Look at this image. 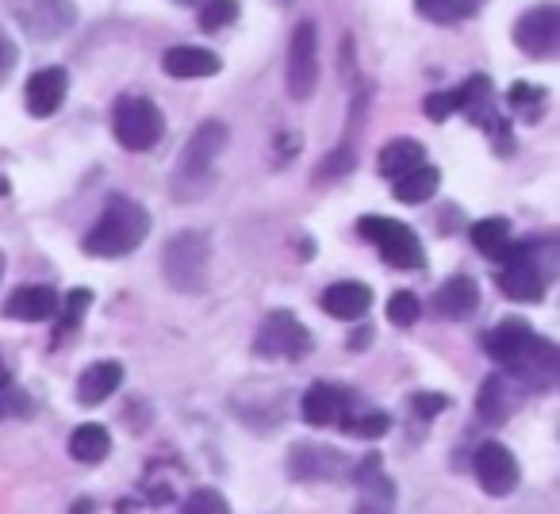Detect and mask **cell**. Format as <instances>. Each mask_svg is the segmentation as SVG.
Here are the masks:
<instances>
[{
	"instance_id": "cell-1",
	"label": "cell",
	"mask_w": 560,
	"mask_h": 514,
	"mask_svg": "<svg viewBox=\"0 0 560 514\" xmlns=\"http://www.w3.org/2000/svg\"><path fill=\"white\" fill-rule=\"evenodd\" d=\"M483 350L491 361L506 369L518 384L534 392H549L560 376V350L549 338L534 335L522 319H503L483 335Z\"/></svg>"
},
{
	"instance_id": "cell-2",
	"label": "cell",
	"mask_w": 560,
	"mask_h": 514,
	"mask_svg": "<svg viewBox=\"0 0 560 514\" xmlns=\"http://www.w3.org/2000/svg\"><path fill=\"white\" fill-rule=\"evenodd\" d=\"M150 234V211L131 196H108L101 219L89 226V234L81 238V249L89 257H124L147 242Z\"/></svg>"
},
{
	"instance_id": "cell-3",
	"label": "cell",
	"mask_w": 560,
	"mask_h": 514,
	"mask_svg": "<svg viewBox=\"0 0 560 514\" xmlns=\"http://www.w3.org/2000/svg\"><path fill=\"white\" fill-rule=\"evenodd\" d=\"M226 139H231V127L223 119H203L188 135L185 150L177 157V170H173V196L177 200H200L208 192L211 180H215V162L226 150Z\"/></svg>"
},
{
	"instance_id": "cell-4",
	"label": "cell",
	"mask_w": 560,
	"mask_h": 514,
	"mask_svg": "<svg viewBox=\"0 0 560 514\" xmlns=\"http://www.w3.org/2000/svg\"><path fill=\"white\" fill-rule=\"evenodd\" d=\"M208 269H211V246L200 231H177L162 249V277L173 292H196L208 289Z\"/></svg>"
},
{
	"instance_id": "cell-5",
	"label": "cell",
	"mask_w": 560,
	"mask_h": 514,
	"mask_svg": "<svg viewBox=\"0 0 560 514\" xmlns=\"http://www.w3.org/2000/svg\"><path fill=\"white\" fill-rule=\"evenodd\" d=\"M499 289L514 304H541L545 296V266H541V246L537 242H511L499 257Z\"/></svg>"
},
{
	"instance_id": "cell-6",
	"label": "cell",
	"mask_w": 560,
	"mask_h": 514,
	"mask_svg": "<svg viewBox=\"0 0 560 514\" xmlns=\"http://www.w3.org/2000/svg\"><path fill=\"white\" fill-rule=\"evenodd\" d=\"M358 231H361V238L373 242V246L381 249L384 261H388L392 269H399V273H419V269L427 266L419 234H415L407 223H399V219L365 215V219H358Z\"/></svg>"
},
{
	"instance_id": "cell-7",
	"label": "cell",
	"mask_w": 560,
	"mask_h": 514,
	"mask_svg": "<svg viewBox=\"0 0 560 514\" xmlns=\"http://www.w3.org/2000/svg\"><path fill=\"white\" fill-rule=\"evenodd\" d=\"M112 131H116V139H119V147H124V150L147 154V150L158 147L165 124H162V112H158L154 101H147V96H124V101L116 104Z\"/></svg>"
},
{
	"instance_id": "cell-8",
	"label": "cell",
	"mask_w": 560,
	"mask_h": 514,
	"mask_svg": "<svg viewBox=\"0 0 560 514\" xmlns=\"http://www.w3.org/2000/svg\"><path fill=\"white\" fill-rule=\"evenodd\" d=\"M254 353L269 361H300L312 353V330L292 312H269L254 338Z\"/></svg>"
},
{
	"instance_id": "cell-9",
	"label": "cell",
	"mask_w": 560,
	"mask_h": 514,
	"mask_svg": "<svg viewBox=\"0 0 560 514\" xmlns=\"http://www.w3.org/2000/svg\"><path fill=\"white\" fill-rule=\"evenodd\" d=\"M9 12H12V20L24 27L27 39H35V43L62 39V35L78 24L73 0H9Z\"/></svg>"
},
{
	"instance_id": "cell-10",
	"label": "cell",
	"mask_w": 560,
	"mask_h": 514,
	"mask_svg": "<svg viewBox=\"0 0 560 514\" xmlns=\"http://www.w3.org/2000/svg\"><path fill=\"white\" fill-rule=\"evenodd\" d=\"M453 96H457L460 116H465L468 124L480 127V131H488L491 142H495V150L511 154V127H506V119L499 116L495 89H491V81L488 78H468Z\"/></svg>"
},
{
	"instance_id": "cell-11",
	"label": "cell",
	"mask_w": 560,
	"mask_h": 514,
	"mask_svg": "<svg viewBox=\"0 0 560 514\" xmlns=\"http://www.w3.org/2000/svg\"><path fill=\"white\" fill-rule=\"evenodd\" d=\"M289 96L292 101H307L319 85V32L312 20H300L289 43Z\"/></svg>"
},
{
	"instance_id": "cell-12",
	"label": "cell",
	"mask_w": 560,
	"mask_h": 514,
	"mask_svg": "<svg viewBox=\"0 0 560 514\" xmlns=\"http://www.w3.org/2000/svg\"><path fill=\"white\" fill-rule=\"evenodd\" d=\"M472 472H476V480H480V488L495 499L511 495L522 480V468H518V460H514V453L499 442H483L480 449H476Z\"/></svg>"
},
{
	"instance_id": "cell-13",
	"label": "cell",
	"mask_w": 560,
	"mask_h": 514,
	"mask_svg": "<svg viewBox=\"0 0 560 514\" xmlns=\"http://www.w3.org/2000/svg\"><path fill=\"white\" fill-rule=\"evenodd\" d=\"M514 43L529 58H552L560 43V12L552 4H537L514 24Z\"/></svg>"
},
{
	"instance_id": "cell-14",
	"label": "cell",
	"mask_w": 560,
	"mask_h": 514,
	"mask_svg": "<svg viewBox=\"0 0 560 514\" xmlns=\"http://www.w3.org/2000/svg\"><path fill=\"white\" fill-rule=\"evenodd\" d=\"M346 468H350V460H346V453H338L335 445H292L289 453V476L292 480H338V476H346Z\"/></svg>"
},
{
	"instance_id": "cell-15",
	"label": "cell",
	"mask_w": 560,
	"mask_h": 514,
	"mask_svg": "<svg viewBox=\"0 0 560 514\" xmlns=\"http://www.w3.org/2000/svg\"><path fill=\"white\" fill-rule=\"evenodd\" d=\"M346 407H350V392L338 388V384H312V388L304 392V404H300V411H304V422L315 430L323 427H338V419L346 414Z\"/></svg>"
},
{
	"instance_id": "cell-16",
	"label": "cell",
	"mask_w": 560,
	"mask_h": 514,
	"mask_svg": "<svg viewBox=\"0 0 560 514\" xmlns=\"http://www.w3.org/2000/svg\"><path fill=\"white\" fill-rule=\"evenodd\" d=\"M58 304H62V296L55 289H47V284H24V289H16L4 300V319L47 323L58 315Z\"/></svg>"
},
{
	"instance_id": "cell-17",
	"label": "cell",
	"mask_w": 560,
	"mask_h": 514,
	"mask_svg": "<svg viewBox=\"0 0 560 514\" xmlns=\"http://www.w3.org/2000/svg\"><path fill=\"white\" fill-rule=\"evenodd\" d=\"M319 304L330 319L353 323V319H361V315H369V307H373V289L361 281H338V284H330V289H323Z\"/></svg>"
},
{
	"instance_id": "cell-18",
	"label": "cell",
	"mask_w": 560,
	"mask_h": 514,
	"mask_svg": "<svg viewBox=\"0 0 560 514\" xmlns=\"http://www.w3.org/2000/svg\"><path fill=\"white\" fill-rule=\"evenodd\" d=\"M66 85H70V81H66V70H58V66H47V70L32 73V78H27V93H24L27 112L39 119L55 116L66 101Z\"/></svg>"
},
{
	"instance_id": "cell-19",
	"label": "cell",
	"mask_w": 560,
	"mask_h": 514,
	"mask_svg": "<svg viewBox=\"0 0 560 514\" xmlns=\"http://www.w3.org/2000/svg\"><path fill=\"white\" fill-rule=\"evenodd\" d=\"M434 307H438V315H442V319H453V323L472 319L476 307H480V284H476L472 277H465V273L450 277V281L438 289Z\"/></svg>"
},
{
	"instance_id": "cell-20",
	"label": "cell",
	"mask_w": 560,
	"mask_h": 514,
	"mask_svg": "<svg viewBox=\"0 0 560 514\" xmlns=\"http://www.w3.org/2000/svg\"><path fill=\"white\" fill-rule=\"evenodd\" d=\"M124 384V365L119 361H96L81 373L78 381V404L81 407H101L104 399H112Z\"/></svg>"
},
{
	"instance_id": "cell-21",
	"label": "cell",
	"mask_w": 560,
	"mask_h": 514,
	"mask_svg": "<svg viewBox=\"0 0 560 514\" xmlns=\"http://www.w3.org/2000/svg\"><path fill=\"white\" fill-rule=\"evenodd\" d=\"M162 70L177 81L192 78H215L219 73V55L208 47H173L162 55Z\"/></svg>"
},
{
	"instance_id": "cell-22",
	"label": "cell",
	"mask_w": 560,
	"mask_h": 514,
	"mask_svg": "<svg viewBox=\"0 0 560 514\" xmlns=\"http://www.w3.org/2000/svg\"><path fill=\"white\" fill-rule=\"evenodd\" d=\"M358 503H353V514H396V480L392 476L373 472L365 480H358Z\"/></svg>"
},
{
	"instance_id": "cell-23",
	"label": "cell",
	"mask_w": 560,
	"mask_h": 514,
	"mask_svg": "<svg viewBox=\"0 0 560 514\" xmlns=\"http://www.w3.org/2000/svg\"><path fill=\"white\" fill-rule=\"evenodd\" d=\"M70 453L81 465H101V460H108V453H112L108 427H101V422H81L70 434Z\"/></svg>"
},
{
	"instance_id": "cell-24",
	"label": "cell",
	"mask_w": 560,
	"mask_h": 514,
	"mask_svg": "<svg viewBox=\"0 0 560 514\" xmlns=\"http://www.w3.org/2000/svg\"><path fill=\"white\" fill-rule=\"evenodd\" d=\"M438 188H442V173L427 162H422L419 170H411V173H404V177L392 180V192H396L399 203H427Z\"/></svg>"
},
{
	"instance_id": "cell-25",
	"label": "cell",
	"mask_w": 560,
	"mask_h": 514,
	"mask_svg": "<svg viewBox=\"0 0 560 514\" xmlns=\"http://www.w3.org/2000/svg\"><path fill=\"white\" fill-rule=\"evenodd\" d=\"M427 162V150H422V142H415V139H392L388 147L381 150V173L384 177H404V173H411V170H419V165Z\"/></svg>"
},
{
	"instance_id": "cell-26",
	"label": "cell",
	"mask_w": 560,
	"mask_h": 514,
	"mask_svg": "<svg viewBox=\"0 0 560 514\" xmlns=\"http://www.w3.org/2000/svg\"><path fill=\"white\" fill-rule=\"evenodd\" d=\"M476 411H480L483 422H503L506 414L514 411V392H511V384H506L499 373L483 381L480 399H476Z\"/></svg>"
},
{
	"instance_id": "cell-27",
	"label": "cell",
	"mask_w": 560,
	"mask_h": 514,
	"mask_svg": "<svg viewBox=\"0 0 560 514\" xmlns=\"http://www.w3.org/2000/svg\"><path fill=\"white\" fill-rule=\"evenodd\" d=\"M468 238H472V246L480 249L483 257H491V261H499L503 257V249L511 246V223L506 219H480V223H472V231H468Z\"/></svg>"
},
{
	"instance_id": "cell-28",
	"label": "cell",
	"mask_w": 560,
	"mask_h": 514,
	"mask_svg": "<svg viewBox=\"0 0 560 514\" xmlns=\"http://www.w3.org/2000/svg\"><path fill=\"white\" fill-rule=\"evenodd\" d=\"M338 427H342L350 437L376 442V437H384L392 430V419H388V411H358V414H353L350 407H346V414L338 419Z\"/></svg>"
},
{
	"instance_id": "cell-29",
	"label": "cell",
	"mask_w": 560,
	"mask_h": 514,
	"mask_svg": "<svg viewBox=\"0 0 560 514\" xmlns=\"http://www.w3.org/2000/svg\"><path fill=\"white\" fill-rule=\"evenodd\" d=\"M89 304H93V292L89 289H73L70 296L62 300V323H58V338H66V335H73V330L81 327V315L89 312Z\"/></svg>"
},
{
	"instance_id": "cell-30",
	"label": "cell",
	"mask_w": 560,
	"mask_h": 514,
	"mask_svg": "<svg viewBox=\"0 0 560 514\" xmlns=\"http://www.w3.org/2000/svg\"><path fill=\"white\" fill-rule=\"evenodd\" d=\"M180 514H231V503L215 488H192L180 506Z\"/></svg>"
},
{
	"instance_id": "cell-31",
	"label": "cell",
	"mask_w": 560,
	"mask_h": 514,
	"mask_svg": "<svg viewBox=\"0 0 560 514\" xmlns=\"http://www.w3.org/2000/svg\"><path fill=\"white\" fill-rule=\"evenodd\" d=\"M238 20V0H203L200 4V27L203 32H219Z\"/></svg>"
},
{
	"instance_id": "cell-32",
	"label": "cell",
	"mask_w": 560,
	"mask_h": 514,
	"mask_svg": "<svg viewBox=\"0 0 560 514\" xmlns=\"http://www.w3.org/2000/svg\"><path fill=\"white\" fill-rule=\"evenodd\" d=\"M415 9L434 24H457L460 16H468V0H415Z\"/></svg>"
},
{
	"instance_id": "cell-33",
	"label": "cell",
	"mask_w": 560,
	"mask_h": 514,
	"mask_svg": "<svg viewBox=\"0 0 560 514\" xmlns=\"http://www.w3.org/2000/svg\"><path fill=\"white\" fill-rule=\"evenodd\" d=\"M419 315H422V304H419L415 292H396V296L388 300V323L392 327H404V330L415 327Z\"/></svg>"
},
{
	"instance_id": "cell-34",
	"label": "cell",
	"mask_w": 560,
	"mask_h": 514,
	"mask_svg": "<svg viewBox=\"0 0 560 514\" xmlns=\"http://www.w3.org/2000/svg\"><path fill=\"white\" fill-rule=\"evenodd\" d=\"M353 162H358V154H353V147H338L335 154H330L327 162L319 165V177H323V180L346 177V173L353 170Z\"/></svg>"
},
{
	"instance_id": "cell-35",
	"label": "cell",
	"mask_w": 560,
	"mask_h": 514,
	"mask_svg": "<svg viewBox=\"0 0 560 514\" xmlns=\"http://www.w3.org/2000/svg\"><path fill=\"white\" fill-rule=\"evenodd\" d=\"M541 104H545L541 89H529L526 81H518V85L511 89V108L529 112V119H537V108H541Z\"/></svg>"
},
{
	"instance_id": "cell-36",
	"label": "cell",
	"mask_w": 560,
	"mask_h": 514,
	"mask_svg": "<svg viewBox=\"0 0 560 514\" xmlns=\"http://www.w3.org/2000/svg\"><path fill=\"white\" fill-rule=\"evenodd\" d=\"M24 414H32V399L24 396V392H0V422L4 419H24Z\"/></svg>"
},
{
	"instance_id": "cell-37",
	"label": "cell",
	"mask_w": 560,
	"mask_h": 514,
	"mask_svg": "<svg viewBox=\"0 0 560 514\" xmlns=\"http://www.w3.org/2000/svg\"><path fill=\"white\" fill-rule=\"evenodd\" d=\"M453 112H457V96H453V93H434V96H427V116L434 119V124L450 119Z\"/></svg>"
},
{
	"instance_id": "cell-38",
	"label": "cell",
	"mask_w": 560,
	"mask_h": 514,
	"mask_svg": "<svg viewBox=\"0 0 560 514\" xmlns=\"http://www.w3.org/2000/svg\"><path fill=\"white\" fill-rule=\"evenodd\" d=\"M411 407L422 414V419H434L438 411H445V407H450V399L438 396V392H419V396L411 399Z\"/></svg>"
},
{
	"instance_id": "cell-39",
	"label": "cell",
	"mask_w": 560,
	"mask_h": 514,
	"mask_svg": "<svg viewBox=\"0 0 560 514\" xmlns=\"http://www.w3.org/2000/svg\"><path fill=\"white\" fill-rule=\"evenodd\" d=\"M12 66H16V50H12V43L4 39V35H0V78H4V73H9Z\"/></svg>"
},
{
	"instance_id": "cell-40",
	"label": "cell",
	"mask_w": 560,
	"mask_h": 514,
	"mask_svg": "<svg viewBox=\"0 0 560 514\" xmlns=\"http://www.w3.org/2000/svg\"><path fill=\"white\" fill-rule=\"evenodd\" d=\"M70 514H96V503L93 499H78V503L70 506Z\"/></svg>"
},
{
	"instance_id": "cell-41",
	"label": "cell",
	"mask_w": 560,
	"mask_h": 514,
	"mask_svg": "<svg viewBox=\"0 0 560 514\" xmlns=\"http://www.w3.org/2000/svg\"><path fill=\"white\" fill-rule=\"evenodd\" d=\"M9 384H12V373H9V365H4V361H0V392L9 388Z\"/></svg>"
},
{
	"instance_id": "cell-42",
	"label": "cell",
	"mask_w": 560,
	"mask_h": 514,
	"mask_svg": "<svg viewBox=\"0 0 560 514\" xmlns=\"http://www.w3.org/2000/svg\"><path fill=\"white\" fill-rule=\"evenodd\" d=\"M173 4H188L192 9V4H203V0H173Z\"/></svg>"
},
{
	"instance_id": "cell-43",
	"label": "cell",
	"mask_w": 560,
	"mask_h": 514,
	"mask_svg": "<svg viewBox=\"0 0 560 514\" xmlns=\"http://www.w3.org/2000/svg\"><path fill=\"white\" fill-rule=\"evenodd\" d=\"M0 277H4V254H0Z\"/></svg>"
}]
</instances>
